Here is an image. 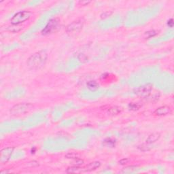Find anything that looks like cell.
<instances>
[{"mask_svg": "<svg viewBox=\"0 0 174 174\" xmlns=\"http://www.w3.org/2000/svg\"><path fill=\"white\" fill-rule=\"evenodd\" d=\"M141 107V105L138 103H130L129 104V108L131 110H133V111L138 110Z\"/></svg>", "mask_w": 174, "mask_h": 174, "instance_id": "15", "label": "cell"}, {"mask_svg": "<svg viewBox=\"0 0 174 174\" xmlns=\"http://www.w3.org/2000/svg\"><path fill=\"white\" fill-rule=\"evenodd\" d=\"M87 86L88 89L91 90V91H95L99 89V84L97 82L94 81V80H90L87 82Z\"/></svg>", "mask_w": 174, "mask_h": 174, "instance_id": "13", "label": "cell"}, {"mask_svg": "<svg viewBox=\"0 0 174 174\" xmlns=\"http://www.w3.org/2000/svg\"><path fill=\"white\" fill-rule=\"evenodd\" d=\"M32 13L30 11L27 10H23L19 11L14 14L10 19V22L12 24H16V25H19L21 23H24V22L29 20L31 18Z\"/></svg>", "mask_w": 174, "mask_h": 174, "instance_id": "3", "label": "cell"}, {"mask_svg": "<svg viewBox=\"0 0 174 174\" xmlns=\"http://www.w3.org/2000/svg\"><path fill=\"white\" fill-rule=\"evenodd\" d=\"M167 24L169 25V27H173V19H171L170 20H169L168 23H167Z\"/></svg>", "mask_w": 174, "mask_h": 174, "instance_id": "20", "label": "cell"}, {"mask_svg": "<svg viewBox=\"0 0 174 174\" xmlns=\"http://www.w3.org/2000/svg\"><path fill=\"white\" fill-rule=\"evenodd\" d=\"M65 157L67 158H78V154L75 153H69L66 154Z\"/></svg>", "mask_w": 174, "mask_h": 174, "instance_id": "17", "label": "cell"}, {"mask_svg": "<svg viewBox=\"0 0 174 174\" xmlns=\"http://www.w3.org/2000/svg\"><path fill=\"white\" fill-rule=\"evenodd\" d=\"M156 35V32L155 31L152 30V31H147L145 33V36L146 38H150L152 37H154Z\"/></svg>", "mask_w": 174, "mask_h": 174, "instance_id": "16", "label": "cell"}, {"mask_svg": "<svg viewBox=\"0 0 174 174\" xmlns=\"http://www.w3.org/2000/svg\"><path fill=\"white\" fill-rule=\"evenodd\" d=\"M137 170V167L135 166H129L127 167L124 168L122 170L121 173H133L134 171H135Z\"/></svg>", "mask_w": 174, "mask_h": 174, "instance_id": "14", "label": "cell"}, {"mask_svg": "<svg viewBox=\"0 0 174 174\" xmlns=\"http://www.w3.org/2000/svg\"><path fill=\"white\" fill-rule=\"evenodd\" d=\"M100 166H101V163L99 162V161H94V162L90 163L84 167H82V172H90V171L97 170Z\"/></svg>", "mask_w": 174, "mask_h": 174, "instance_id": "9", "label": "cell"}, {"mask_svg": "<svg viewBox=\"0 0 174 174\" xmlns=\"http://www.w3.org/2000/svg\"><path fill=\"white\" fill-rule=\"evenodd\" d=\"M66 172L69 173H82V167H78V166H74V167H70L67 169Z\"/></svg>", "mask_w": 174, "mask_h": 174, "instance_id": "12", "label": "cell"}, {"mask_svg": "<svg viewBox=\"0 0 174 174\" xmlns=\"http://www.w3.org/2000/svg\"><path fill=\"white\" fill-rule=\"evenodd\" d=\"M121 112H122L121 107L116 106V105H114V106H112L110 107V108H108L107 114L112 115V116H114V115H118L120 113H121Z\"/></svg>", "mask_w": 174, "mask_h": 174, "instance_id": "11", "label": "cell"}, {"mask_svg": "<svg viewBox=\"0 0 174 174\" xmlns=\"http://www.w3.org/2000/svg\"><path fill=\"white\" fill-rule=\"evenodd\" d=\"M84 24V20L83 19H77L74 21L72 22L66 27L65 31L69 33H76L80 32L83 28Z\"/></svg>", "mask_w": 174, "mask_h": 174, "instance_id": "4", "label": "cell"}, {"mask_svg": "<svg viewBox=\"0 0 174 174\" xmlns=\"http://www.w3.org/2000/svg\"><path fill=\"white\" fill-rule=\"evenodd\" d=\"M152 90H153V85L151 84H147L137 88L135 90V93L139 96L147 97L150 95Z\"/></svg>", "mask_w": 174, "mask_h": 174, "instance_id": "6", "label": "cell"}, {"mask_svg": "<svg viewBox=\"0 0 174 174\" xmlns=\"http://www.w3.org/2000/svg\"><path fill=\"white\" fill-rule=\"evenodd\" d=\"M33 105L28 103H21L14 105L10 110V114L12 116H21L24 115L32 109Z\"/></svg>", "mask_w": 174, "mask_h": 174, "instance_id": "2", "label": "cell"}, {"mask_svg": "<svg viewBox=\"0 0 174 174\" xmlns=\"http://www.w3.org/2000/svg\"><path fill=\"white\" fill-rule=\"evenodd\" d=\"M171 112V107L168 105H163L156 108L155 111L154 112V115L158 116H166V115L170 114Z\"/></svg>", "mask_w": 174, "mask_h": 174, "instance_id": "8", "label": "cell"}, {"mask_svg": "<svg viewBox=\"0 0 174 174\" xmlns=\"http://www.w3.org/2000/svg\"><path fill=\"white\" fill-rule=\"evenodd\" d=\"M129 161V159H128L127 158H124L121 159V160L119 161V163L121 164V165H124V164L128 163Z\"/></svg>", "mask_w": 174, "mask_h": 174, "instance_id": "18", "label": "cell"}, {"mask_svg": "<svg viewBox=\"0 0 174 174\" xmlns=\"http://www.w3.org/2000/svg\"><path fill=\"white\" fill-rule=\"evenodd\" d=\"M48 55L45 51L40 50L33 54L27 59V65L30 70H38L44 67L47 61Z\"/></svg>", "mask_w": 174, "mask_h": 174, "instance_id": "1", "label": "cell"}, {"mask_svg": "<svg viewBox=\"0 0 174 174\" xmlns=\"http://www.w3.org/2000/svg\"><path fill=\"white\" fill-rule=\"evenodd\" d=\"M90 3V1H80L78 2V4H79L80 6H87V5H89Z\"/></svg>", "mask_w": 174, "mask_h": 174, "instance_id": "19", "label": "cell"}, {"mask_svg": "<svg viewBox=\"0 0 174 174\" xmlns=\"http://www.w3.org/2000/svg\"><path fill=\"white\" fill-rule=\"evenodd\" d=\"M161 138V134L159 133H153L150 134V135L148 136V138L146 139V144H153L156 142V141H158Z\"/></svg>", "mask_w": 174, "mask_h": 174, "instance_id": "10", "label": "cell"}, {"mask_svg": "<svg viewBox=\"0 0 174 174\" xmlns=\"http://www.w3.org/2000/svg\"><path fill=\"white\" fill-rule=\"evenodd\" d=\"M58 24H59V20L57 19H53L48 22V24H46L44 29L41 31V34L44 36L48 35L53 33L54 31L57 30L58 28Z\"/></svg>", "mask_w": 174, "mask_h": 174, "instance_id": "5", "label": "cell"}, {"mask_svg": "<svg viewBox=\"0 0 174 174\" xmlns=\"http://www.w3.org/2000/svg\"><path fill=\"white\" fill-rule=\"evenodd\" d=\"M14 148L13 147H7L2 149L0 152L1 154V156H0V162L2 164H4L8 162L12 154L13 153Z\"/></svg>", "mask_w": 174, "mask_h": 174, "instance_id": "7", "label": "cell"}]
</instances>
